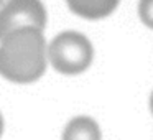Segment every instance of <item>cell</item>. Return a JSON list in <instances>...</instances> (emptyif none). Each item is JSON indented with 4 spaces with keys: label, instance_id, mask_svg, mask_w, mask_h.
Returning <instances> with one entry per match:
<instances>
[{
    "label": "cell",
    "instance_id": "cell-1",
    "mask_svg": "<svg viewBox=\"0 0 153 140\" xmlns=\"http://www.w3.org/2000/svg\"><path fill=\"white\" fill-rule=\"evenodd\" d=\"M46 45L41 31L18 30L0 40V74L18 84L35 83L46 69Z\"/></svg>",
    "mask_w": 153,
    "mask_h": 140
},
{
    "label": "cell",
    "instance_id": "cell-2",
    "mask_svg": "<svg viewBox=\"0 0 153 140\" xmlns=\"http://www.w3.org/2000/svg\"><path fill=\"white\" fill-rule=\"evenodd\" d=\"M46 58L61 74H81L91 66L94 50L91 41L77 31H63L50 43Z\"/></svg>",
    "mask_w": 153,
    "mask_h": 140
},
{
    "label": "cell",
    "instance_id": "cell-3",
    "mask_svg": "<svg viewBox=\"0 0 153 140\" xmlns=\"http://www.w3.org/2000/svg\"><path fill=\"white\" fill-rule=\"evenodd\" d=\"M46 10L40 0H8L0 8V40L18 30H36L43 33Z\"/></svg>",
    "mask_w": 153,
    "mask_h": 140
},
{
    "label": "cell",
    "instance_id": "cell-4",
    "mask_svg": "<svg viewBox=\"0 0 153 140\" xmlns=\"http://www.w3.org/2000/svg\"><path fill=\"white\" fill-rule=\"evenodd\" d=\"M120 0H66L68 7L86 20L105 18L117 8Z\"/></svg>",
    "mask_w": 153,
    "mask_h": 140
},
{
    "label": "cell",
    "instance_id": "cell-5",
    "mask_svg": "<svg viewBox=\"0 0 153 140\" xmlns=\"http://www.w3.org/2000/svg\"><path fill=\"white\" fill-rule=\"evenodd\" d=\"M63 140H100V129L91 117H74L64 127Z\"/></svg>",
    "mask_w": 153,
    "mask_h": 140
},
{
    "label": "cell",
    "instance_id": "cell-6",
    "mask_svg": "<svg viewBox=\"0 0 153 140\" xmlns=\"http://www.w3.org/2000/svg\"><path fill=\"white\" fill-rule=\"evenodd\" d=\"M138 17L148 28L153 30V0H140L138 2Z\"/></svg>",
    "mask_w": 153,
    "mask_h": 140
},
{
    "label": "cell",
    "instance_id": "cell-7",
    "mask_svg": "<svg viewBox=\"0 0 153 140\" xmlns=\"http://www.w3.org/2000/svg\"><path fill=\"white\" fill-rule=\"evenodd\" d=\"M2 133H4V117L0 114V137H2Z\"/></svg>",
    "mask_w": 153,
    "mask_h": 140
},
{
    "label": "cell",
    "instance_id": "cell-8",
    "mask_svg": "<svg viewBox=\"0 0 153 140\" xmlns=\"http://www.w3.org/2000/svg\"><path fill=\"white\" fill-rule=\"evenodd\" d=\"M150 109H152V114H153V92L150 96Z\"/></svg>",
    "mask_w": 153,
    "mask_h": 140
},
{
    "label": "cell",
    "instance_id": "cell-9",
    "mask_svg": "<svg viewBox=\"0 0 153 140\" xmlns=\"http://www.w3.org/2000/svg\"><path fill=\"white\" fill-rule=\"evenodd\" d=\"M4 2H5V0H0V5H2V4H4Z\"/></svg>",
    "mask_w": 153,
    "mask_h": 140
}]
</instances>
